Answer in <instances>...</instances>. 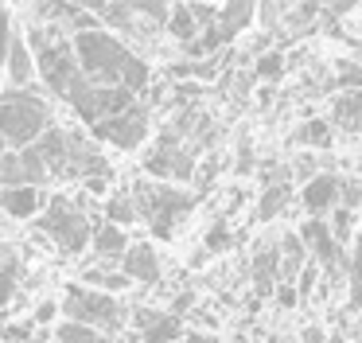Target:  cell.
<instances>
[{"label":"cell","instance_id":"obj_1","mask_svg":"<svg viewBox=\"0 0 362 343\" xmlns=\"http://www.w3.org/2000/svg\"><path fill=\"white\" fill-rule=\"evenodd\" d=\"M47 101L32 90H8L0 94V140L16 145L20 152L32 148L35 137L47 133Z\"/></svg>","mask_w":362,"mask_h":343},{"label":"cell","instance_id":"obj_2","mask_svg":"<svg viewBox=\"0 0 362 343\" xmlns=\"http://www.w3.org/2000/svg\"><path fill=\"white\" fill-rule=\"evenodd\" d=\"M74 59H78V70H86L90 82L94 86H110L113 78H117L121 62L129 59V51L117 43L113 35H105V31H78V39H74Z\"/></svg>","mask_w":362,"mask_h":343},{"label":"cell","instance_id":"obj_3","mask_svg":"<svg viewBox=\"0 0 362 343\" xmlns=\"http://www.w3.org/2000/svg\"><path fill=\"white\" fill-rule=\"evenodd\" d=\"M40 234L55 242L63 254H82L86 242H90V234H94V226H90V218L82 215L71 199L55 195V199H51V210L40 218Z\"/></svg>","mask_w":362,"mask_h":343},{"label":"cell","instance_id":"obj_4","mask_svg":"<svg viewBox=\"0 0 362 343\" xmlns=\"http://www.w3.org/2000/svg\"><path fill=\"white\" fill-rule=\"evenodd\" d=\"M32 47H35V55H40V74H43V82L51 86V94L71 98V94L82 86L74 51L66 43H47V35H40V31L32 35Z\"/></svg>","mask_w":362,"mask_h":343},{"label":"cell","instance_id":"obj_5","mask_svg":"<svg viewBox=\"0 0 362 343\" xmlns=\"http://www.w3.org/2000/svg\"><path fill=\"white\" fill-rule=\"evenodd\" d=\"M191 195L175 191V187H136V207L148 215L152 223V234L156 238H172L175 234V218L183 215V210H191Z\"/></svg>","mask_w":362,"mask_h":343},{"label":"cell","instance_id":"obj_6","mask_svg":"<svg viewBox=\"0 0 362 343\" xmlns=\"http://www.w3.org/2000/svg\"><path fill=\"white\" fill-rule=\"evenodd\" d=\"M63 312L71 316V324H82V327H94V324L113 327V324H117V316H121L117 304H113V296H105V293H86V288H78V285H71Z\"/></svg>","mask_w":362,"mask_h":343},{"label":"cell","instance_id":"obj_7","mask_svg":"<svg viewBox=\"0 0 362 343\" xmlns=\"http://www.w3.org/2000/svg\"><path fill=\"white\" fill-rule=\"evenodd\" d=\"M94 137L113 140L117 148H136L144 137H148V117H144L141 106H133V109H125L121 117H110V121L94 125Z\"/></svg>","mask_w":362,"mask_h":343},{"label":"cell","instance_id":"obj_8","mask_svg":"<svg viewBox=\"0 0 362 343\" xmlns=\"http://www.w3.org/2000/svg\"><path fill=\"white\" fill-rule=\"evenodd\" d=\"M121 273L133 281H144V285H152V281L160 277V262H156V249L148 246V242H136V246H129L125 254H121Z\"/></svg>","mask_w":362,"mask_h":343},{"label":"cell","instance_id":"obj_9","mask_svg":"<svg viewBox=\"0 0 362 343\" xmlns=\"http://www.w3.org/2000/svg\"><path fill=\"white\" fill-rule=\"evenodd\" d=\"M335 195H339V179L335 176H312L304 184V207H308V215H320V210H327L331 203H335Z\"/></svg>","mask_w":362,"mask_h":343},{"label":"cell","instance_id":"obj_10","mask_svg":"<svg viewBox=\"0 0 362 343\" xmlns=\"http://www.w3.org/2000/svg\"><path fill=\"white\" fill-rule=\"evenodd\" d=\"M43 195L35 187H4L0 191V210H8L12 218H32L40 210Z\"/></svg>","mask_w":362,"mask_h":343},{"label":"cell","instance_id":"obj_11","mask_svg":"<svg viewBox=\"0 0 362 343\" xmlns=\"http://www.w3.org/2000/svg\"><path fill=\"white\" fill-rule=\"evenodd\" d=\"M300 242H308V249H312V254L320 257L323 265H335L339 246H335V238H331V230H327L323 223L308 218V223H304V230H300Z\"/></svg>","mask_w":362,"mask_h":343},{"label":"cell","instance_id":"obj_12","mask_svg":"<svg viewBox=\"0 0 362 343\" xmlns=\"http://www.w3.org/2000/svg\"><path fill=\"white\" fill-rule=\"evenodd\" d=\"M250 20H253V8L250 4H226V8H218L214 35H218L222 43H230V39H234L242 28H250Z\"/></svg>","mask_w":362,"mask_h":343},{"label":"cell","instance_id":"obj_13","mask_svg":"<svg viewBox=\"0 0 362 343\" xmlns=\"http://www.w3.org/2000/svg\"><path fill=\"white\" fill-rule=\"evenodd\" d=\"M8 74H12V82L16 86H24L28 78H32V55H28V43L24 39H12L8 43Z\"/></svg>","mask_w":362,"mask_h":343},{"label":"cell","instance_id":"obj_14","mask_svg":"<svg viewBox=\"0 0 362 343\" xmlns=\"http://www.w3.org/2000/svg\"><path fill=\"white\" fill-rule=\"evenodd\" d=\"M335 121L343 125V129H351V133L362 129V90L358 94H343V98L335 101Z\"/></svg>","mask_w":362,"mask_h":343},{"label":"cell","instance_id":"obj_15","mask_svg":"<svg viewBox=\"0 0 362 343\" xmlns=\"http://www.w3.org/2000/svg\"><path fill=\"white\" fill-rule=\"evenodd\" d=\"M168 31H172L175 39H183V43L195 39L199 23H195V16H191L187 4H172V8H168Z\"/></svg>","mask_w":362,"mask_h":343},{"label":"cell","instance_id":"obj_16","mask_svg":"<svg viewBox=\"0 0 362 343\" xmlns=\"http://www.w3.org/2000/svg\"><path fill=\"white\" fill-rule=\"evenodd\" d=\"M281 249H284V257H276L281 273H284V277H296V273L304 269V242H300L296 234H284V238H281Z\"/></svg>","mask_w":362,"mask_h":343},{"label":"cell","instance_id":"obj_17","mask_svg":"<svg viewBox=\"0 0 362 343\" xmlns=\"http://www.w3.org/2000/svg\"><path fill=\"white\" fill-rule=\"evenodd\" d=\"M94 254L98 257L125 254V230H117V226H102V230L94 234Z\"/></svg>","mask_w":362,"mask_h":343},{"label":"cell","instance_id":"obj_18","mask_svg":"<svg viewBox=\"0 0 362 343\" xmlns=\"http://www.w3.org/2000/svg\"><path fill=\"white\" fill-rule=\"evenodd\" d=\"M284 203H288V187H269V191L265 195H261V207H257V218H265V223H269V218H276V215H281V210H284Z\"/></svg>","mask_w":362,"mask_h":343},{"label":"cell","instance_id":"obj_19","mask_svg":"<svg viewBox=\"0 0 362 343\" xmlns=\"http://www.w3.org/2000/svg\"><path fill=\"white\" fill-rule=\"evenodd\" d=\"M136 215H141V210H136V203L129 199V195H113L110 199V223L117 226H129V223H136Z\"/></svg>","mask_w":362,"mask_h":343},{"label":"cell","instance_id":"obj_20","mask_svg":"<svg viewBox=\"0 0 362 343\" xmlns=\"http://www.w3.org/2000/svg\"><path fill=\"white\" fill-rule=\"evenodd\" d=\"M175 335H180V320L175 316H156L144 343H175Z\"/></svg>","mask_w":362,"mask_h":343},{"label":"cell","instance_id":"obj_21","mask_svg":"<svg viewBox=\"0 0 362 343\" xmlns=\"http://www.w3.org/2000/svg\"><path fill=\"white\" fill-rule=\"evenodd\" d=\"M300 140H304V145H312V148H327V145H331L327 121H308V125H300Z\"/></svg>","mask_w":362,"mask_h":343},{"label":"cell","instance_id":"obj_22","mask_svg":"<svg viewBox=\"0 0 362 343\" xmlns=\"http://www.w3.org/2000/svg\"><path fill=\"white\" fill-rule=\"evenodd\" d=\"M351 226H354V210L339 207V210H335V218H331V226H327V230H331V238H335V246H339V242H346V238H351Z\"/></svg>","mask_w":362,"mask_h":343},{"label":"cell","instance_id":"obj_23","mask_svg":"<svg viewBox=\"0 0 362 343\" xmlns=\"http://www.w3.org/2000/svg\"><path fill=\"white\" fill-rule=\"evenodd\" d=\"M273 254H269V249H261L257 254V262H253V273H257V288L261 293H269V285H273Z\"/></svg>","mask_w":362,"mask_h":343},{"label":"cell","instance_id":"obj_24","mask_svg":"<svg viewBox=\"0 0 362 343\" xmlns=\"http://www.w3.org/2000/svg\"><path fill=\"white\" fill-rule=\"evenodd\" d=\"M86 285H102V288H125V273H105V269H86L82 273Z\"/></svg>","mask_w":362,"mask_h":343},{"label":"cell","instance_id":"obj_25","mask_svg":"<svg viewBox=\"0 0 362 343\" xmlns=\"http://www.w3.org/2000/svg\"><path fill=\"white\" fill-rule=\"evenodd\" d=\"M281 70H284L281 51H273V55H265V59H257V74H261V78H281Z\"/></svg>","mask_w":362,"mask_h":343},{"label":"cell","instance_id":"obj_26","mask_svg":"<svg viewBox=\"0 0 362 343\" xmlns=\"http://www.w3.org/2000/svg\"><path fill=\"white\" fill-rule=\"evenodd\" d=\"M12 288H16V265L8 262L4 269H0V308L12 300Z\"/></svg>","mask_w":362,"mask_h":343},{"label":"cell","instance_id":"obj_27","mask_svg":"<svg viewBox=\"0 0 362 343\" xmlns=\"http://www.w3.org/2000/svg\"><path fill=\"white\" fill-rule=\"evenodd\" d=\"M230 230L226 226H211V234H206V249H211V254H218V249H230Z\"/></svg>","mask_w":362,"mask_h":343},{"label":"cell","instance_id":"obj_28","mask_svg":"<svg viewBox=\"0 0 362 343\" xmlns=\"http://www.w3.org/2000/svg\"><path fill=\"white\" fill-rule=\"evenodd\" d=\"M339 82L351 86V90L358 94V90H362V67H354V62H343V67H339Z\"/></svg>","mask_w":362,"mask_h":343},{"label":"cell","instance_id":"obj_29","mask_svg":"<svg viewBox=\"0 0 362 343\" xmlns=\"http://www.w3.org/2000/svg\"><path fill=\"white\" fill-rule=\"evenodd\" d=\"M191 16H195V23H206V28H214V20H218V8L214 4H187Z\"/></svg>","mask_w":362,"mask_h":343},{"label":"cell","instance_id":"obj_30","mask_svg":"<svg viewBox=\"0 0 362 343\" xmlns=\"http://www.w3.org/2000/svg\"><path fill=\"white\" fill-rule=\"evenodd\" d=\"M351 285H354V304L362 308V242H358V257H354V269H351Z\"/></svg>","mask_w":362,"mask_h":343},{"label":"cell","instance_id":"obj_31","mask_svg":"<svg viewBox=\"0 0 362 343\" xmlns=\"http://www.w3.org/2000/svg\"><path fill=\"white\" fill-rule=\"evenodd\" d=\"M86 191L90 195H105V191H110V176H105V172H90V176H86Z\"/></svg>","mask_w":362,"mask_h":343},{"label":"cell","instance_id":"obj_32","mask_svg":"<svg viewBox=\"0 0 362 343\" xmlns=\"http://www.w3.org/2000/svg\"><path fill=\"white\" fill-rule=\"evenodd\" d=\"M339 191H343V207H346V210H354V207L362 203V187H358V184H343Z\"/></svg>","mask_w":362,"mask_h":343},{"label":"cell","instance_id":"obj_33","mask_svg":"<svg viewBox=\"0 0 362 343\" xmlns=\"http://www.w3.org/2000/svg\"><path fill=\"white\" fill-rule=\"evenodd\" d=\"M8 12H4V8H0V62L8 59Z\"/></svg>","mask_w":362,"mask_h":343},{"label":"cell","instance_id":"obj_34","mask_svg":"<svg viewBox=\"0 0 362 343\" xmlns=\"http://www.w3.org/2000/svg\"><path fill=\"white\" fill-rule=\"evenodd\" d=\"M315 281H320V269H315V265H304V269H300V293H312Z\"/></svg>","mask_w":362,"mask_h":343},{"label":"cell","instance_id":"obj_35","mask_svg":"<svg viewBox=\"0 0 362 343\" xmlns=\"http://www.w3.org/2000/svg\"><path fill=\"white\" fill-rule=\"evenodd\" d=\"M276 300H281V308H292V304H296V288L281 285V288H276Z\"/></svg>","mask_w":362,"mask_h":343},{"label":"cell","instance_id":"obj_36","mask_svg":"<svg viewBox=\"0 0 362 343\" xmlns=\"http://www.w3.org/2000/svg\"><path fill=\"white\" fill-rule=\"evenodd\" d=\"M300 343H327V335H323L320 327H304V332H300Z\"/></svg>","mask_w":362,"mask_h":343},{"label":"cell","instance_id":"obj_37","mask_svg":"<svg viewBox=\"0 0 362 343\" xmlns=\"http://www.w3.org/2000/svg\"><path fill=\"white\" fill-rule=\"evenodd\" d=\"M55 312H59V308H55L51 300H47V304H40V312H35V324H47V320L55 316Z\"/></svg>","mask_w":362,"mask_h":343},{"label":"cell","instance_id":"obj_38","mask_svg":"<svg viewBox=\"0 0 362 343\" xmlns=\"http://www.w3.org/2000/svg\"><path fill=\"white\" fill-rule=\"evenodd\" d=\"M312 168H315V160H312V156H300V160H296V172H300V176H308Z\"/></svg>","mask_w":362,"mask_h":343},{"label":"cell","instance_id":"obj_39","mask_svg":"<svg viewBox=\"0 0 362 343\" xmlns=\"http://www.w3.org/2000/svg\"><path fill=\"white\" fill-rule=\"evenodd\" d=\"M0 335H4V320H0Z\"/></svg>","mask_w":362,"mask_h":343},{"label":"cell","instance_id":"obj_40","mask_svg":"<svg viewBox=\"0 0 362 343\" xmlns=\"http://www.w3.org/2000/svg\"><path fill=\"white\" fill-rule=\"evenodd\" d=\"M358 187H362V184H358Z\"/></svg>","mask_w":362,"mask_h":343}]
</instances>
